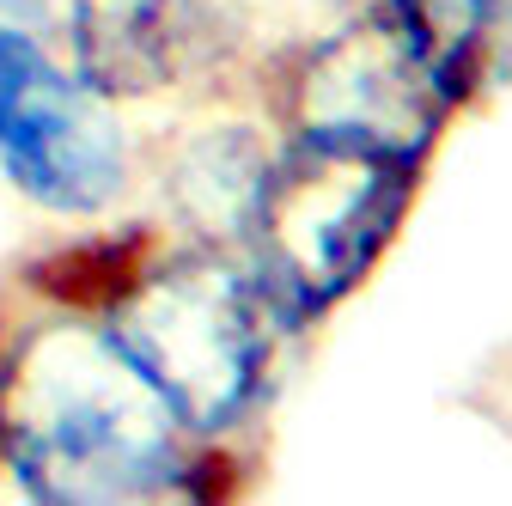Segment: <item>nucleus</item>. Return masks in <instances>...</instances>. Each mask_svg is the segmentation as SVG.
<instances>
[{"instance_id": "3", "label": "nucleus", "mask_w": 512, "mask_h": 506, "mask_svg": "<svg viewBox=\"0 0 512 506\" xmlns=\"http://www.w3.org/2000/svg\"><path fill=\"white\" fill-rule=\"evenodd\" d=\"M98 330L202 446L238 433L269 397L281 318L238 250H159L147 275L98 318Z\"/></svg>"}, {"instance_id": "2", "label": "nucleus", "mask_w": 512, "mask_h": 506, "mask_svg": "<svg viewBox=\"0 0 512 506\" xmlns=\"http://www.w3.org/2000/svg\"><path fill=\"white\" fill-rule=\"evenodd\" d=\"M421 165L427 159L403 147L287 129L238 238V263L263 287L281 330L330 318L378 269L415 208Z\"/></svg>"}, {"instance_id": "9", "label": "nucleus", "mask_w": 512, "mask_h": 506, "mask_svg": "<svg viewBox=\"0 0 512 506\" xmlns=\"http://www.w3.org/2000/svg\"><path fill=\"white\" fill-rule=\"evenodd\" d=\"M159 232L153 226H128V232H86L74 244H55L43 257H31L25 287L55 305V311H80V318H104V311L147 275L159 257Z\"/></svg>"}, {"instance_id": "1", "label": "nucleus", "mask_w": 512, "mask_h": 506, "mask_svg": "<svg viewBox=\"0 0 512 506\" xmlns=\"http://www.w3.org/2000/svg\"><path fill=\"white\" fill-rule=\"evenodd\" d=\"M208 446L189 439L141 385L98 318L55 311L0 342V470L31 500L116 506V500H189Z\"/></svg>"}, {"instance_id": "6", "label": "nucleus", "mask_w": 512, "mask_h": 506, "mask_svg": "<svg viewBox=\"0 0 512 506\" xmlns=\"http://www.w3.org/2000/svg\"><path fill=\"white\" fill-rule=\"evenodd\" d=\"M256 0H68V61L110 104L159 98L226 74Z\"/></svg>"}, {"instance_id": "4", "label": "nucleus", "mask_w": 512, "mask_h": 506, "mask_svg": "<svg viewBox=\"0 0 512 506\" xmlns=\"http://www.w3.org/2000/svg\"><path fill=\"white\" fill-rule=\"evenodd\" d=\"M0 177L61 220H98L128 189L116 104L61 61L43 25L0 13Z\"/></svg>"}, {"instance_id": "7", "label": "nucleus", "mask_w": 512, "mask_h": 506, "mask_svg": "<svg viewBox=\"0 0 512 506\" xmlns=\"http://www.w3.org/2000/svg\"><path fill=\"white\" fill-rule=\"evenodd\" d=\"M269 141L244 129V122H220V129H202V135H189L159 189H165V202L171 214L196 232V244H214V250H238L244 238V220H250V202H256V183H263L269 171Z\"/></svg>"}, {"instance_id": "5", "label": "nucleus", "mask_w": 512, "mask_h": 506, "mask_svg": "<svg viewBox=\"0 0 512 506\" xmlns=\"http://www.w3.org/2000/svg\"><path fill=\"white\" fill-rule=\"evenodd\" d=\"M281 116H287V129L354 135V141L403 147V153L427 159L439 129L458 116V104L433 80L415 37L384 7H372V13L348 19L342 31L305 43L287 61Z\"/></svg>"}, {"instance_id": "8", "label": "nucleus", "mask_w": 512, "mask_h": 506, "mask_svg": "<svg viewBox=\"0 0 512 506\" xmlns=\"http://www.w3.org/2000/svg\"><path fill=\"white\" fill-rule=\"evenodd\" d=\"M458 110L512 86V0H378Z\"/></svg>"}]
</instances>
